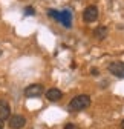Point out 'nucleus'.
Returning <instances> with one entry per match:
<instances>
[{
    "label": "nucleus",
    "instance_id": "1",
    "mask_svg": "<svg viewBox=\"0 0 124 129\" xmlns=\"http://www.w3.org/2000/svg\"><path fill=\"white\" fill-rule=\"evenodd\" d=\"M89 106H90V97L87 94H80V95H75L74 99L69 102L68 111L69 112H78V111L87 109Z\"/></svg>",
    "mask_w": 124,
    "mask_h": 129
},
{
    "label": "nucleus",
    "instance_id": "2",
    "mask_svg": "<svg viewBox=\"0 0 124 129\" xmlns=\"http://www.w3.org/2000/svg\"><path fill=\"white\" fill-rule=\"evenodd\" d=\"M43 92H44L43 85L34 83V85H29V86L25 89V97H28V99H37V97H40Z\"/></svg>",
    "mask_w": 124,
    "mask_h": 129
},
{
    "label": "nucleus",
    "instance_id": "3",
    "mask_svg": "<svg viewBox=\"0 0 124 129\" xmlns=\"http://www.w3.org/2000/svg\"><path fill=\"white\" fill-rule=\"evenodd\" d=\"M98 19V8L95 5H89L84 11H83V20L87 23H92Z\"/></svg>",
    "mask_w": 124,
    "mask_h": 129
},
{
    "label": "nucleus",
    "instance_id": "4",
    "mask_svg": "<svg viewBox=\"0 0 124 129\" xmlns=\"http://www.w3.org/2000/svg\"><path fill=\"white\" fill-rule=\"evenodd\" d=\"M107 71L118 78H124V61H112L107 66Z\"/></svg>",
    "mask_w": 124,
    "mask_h": 129
},
{
    "label": "nucleus",
    "instance_id": "5",
    "mask_svg": "<svg viewBox=\"0 0 124 129\" xmlns=\"http://www.w3.org/2000/svg\"><path fill=\"white\" fill-rule=\"evenodd\" d=\"M25 124H26V118L20 114L11 115L9 120H8V126L11 129H22V127H25Z\"/></svg>",
    "mask_w": 124,
    "mask_h": 129
},
{
    "label": "nucleus",
    "instance_id": "6",
    "mask_svg": "<svg viewBox=\"0 0 124 129\" xmlns=\"http://www.w3.org/2000/svg\"><path fill=\"white\" fill-rule=\"evenodd\" d=\"M58 22L63 25L65 28H71L72 26V11L69 8L60 11V19H58Z\"/></svg>",
    "mask_w": 124,
    "mask_h": 129
},
{
    "label": "nucleus",
    "instance_id": "7",
    "mask_svg": "<svg viewBox=\"0 0 124 129\" xmlns=\"http://www.w3.org/2000/svg\"><path fill=\"white\" fill-rule=\"evenodd\" d=\"M11 117V106L6 100L0 99V121H5V120H9Z\"/></svg>",
    "mask_w": 124,
    "mask_h": 129
},
{
    "label": "nucleus",
    "instance_id": "8",
    "mask_svg": "<svg viewBox=\"0 0 124 129\" xmlns=\"http://www.w3.org/2000/svg\"><path fill=\"white\" fill-rule=\"evenodd\" d=\"M61 97H63V92L57 88H51L46 91V99L49 102H58V100H61Z\"/></svg>",
    "mask_w": 124,
    "mask_h": 129
},
{
    "label": "nucleus",
    "instance_id": "9",
    "mask_svg": "<svg viewBox=\"0 0 124 129\" xmlns=\"http://www.w3.org/2000/svg\"><path fill=\"white\" fill-rule=\"evenodd\" d=\"M106 34H107V29H106L104 26H100V28L95 31V36H97V39H100V40H101V39H104V37H106Z\"/></svg>",
    "mask_w": 124,
    "mask_h": 129
},
{
    "label": "nucleus",
    "instance_id": "10",
    "mask_svg": "<svg viewBox=\"0 0 124 129\" xmlns=\"http://www.w3.org/2000/svg\"><path fill=\"white\" fill-rule=\"evenodd\" d=\"M48 15L52 17V19H55V20H58L60 19V11H57V9H48Z\"/></svg>",
    "mask_w": 124,
    "mask_h": 129
},
{
    "label": "nucleus",
    "instance_id": "11",
    "mask_svg": "<svg viewBox=\"0 0 124 129\" xmlns=\"http://www.w3.org/2000/svg\"><path fill=\"white\" fill-rule=\"evenodd\" d=\"M35 14V9L32 8V6H28L26 9H25V15H34Z\"/></svg>",
    "mask_w": 124,
    "mask_h": 129
},
{
    "label": "nucleus",
    "instance_id": "12",
    "mask_svg": "<svg viewBox=\"0 0 124 129\" xmlns=\"http://www.w3.org/2000/svg\"><path fill=\"white\" fill-rule=\"evenodd\" d=\"M65 129H77V126H75V124H72V123H68V124L65 126Z\"/></svg>",
    "mask_w": 124,
    "mask_h": 129
},
{
    "label": "nucleus",
    "instance_id": "13",
    "mask_svg": "<svg viewBox=\"0 0 124 129\" xmlns=\"http://www.w3.org/2000/svg\"><path fill=\"white\" fill-rule=\"evenodd\" d=\"M92 74H94V75H98V69L97 68H92V71H90Z\"/></svg>",
    "mask_w": 124,
    "mask_h": 129
},
{
    "label": "nucleus",
    "instance_id": "14",
    "mask_svg": "<svg viewBox=\"0 0 124 129\" xmlns=\"http://www.w3.org/2000/svg\"><path fill=\"white\" fill-rule=\"evenodd\" d=\"M121 129H124V120L121 121Z\"/></svg>",
    "mask_w": 124,
    "mask_h": 129
},
{
    "label": "nucleus",
    "instance_id": "15",
    "mask_svg": "<svg viewBox=\"0 0 124 129\" xmlns=\"http://www.w3.org/2000/svg\"><path fill=\"white\" fill-rule=\"evenodd\" d=\"M0 129H3V121H0Z\"/></svg>",
    "mask_w": 124,
    "mask_h": 129
},
{
    "label": "nucleus",
    "instance_id": "16",
    "mask_svg": "<svg viewBox=\"0 0 124 129\" xmlns=\"http://www.w3.org/2000/svg\"><path fill=\"white\" fill-rule=\"evenodd\" d=\"M0 55H2V49H0Z\"/></svg>",
    "mask_w": 124,
    "mask_h": 129
}]
</instances>
